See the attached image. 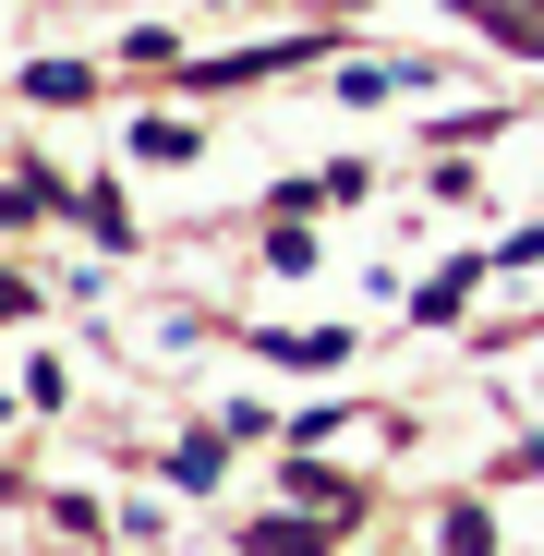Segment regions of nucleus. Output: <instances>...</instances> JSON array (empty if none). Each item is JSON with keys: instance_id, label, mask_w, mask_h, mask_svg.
Returning <instances> with one entry per match:
<instances>
[{"instance_id": "1", "label": "nucleus", "mask_w": 544, "mask_h": 556, "mask_svg": "<svg viewBox=\"0 0 544 556\" xmlns=\"http://www.w3.org/2000/svg\"><path fill=\"white\" fill-rule=\"evenodd\" d=\"M327 520H339V508H315V520H254V532H242V556H315V544H327Z\"/></svg>"}, {"instance_id": "2", "label": "nucleus", "mask_w": 544, "mask_h": 556, "mask_svg": "<svg viewBox=\"0 0 544 556\" xmlns=\"http://www.w3.org/2000/svg\"><path fill=\"white\" fill-rule=\"evenodd\" d=\"M157 472H169V484H181V496H206V484H218V472H230V459H218V435H181V447H169V459H157Z\"/></svg>"}, {"instance_id": "3", "label": "nucleus", "mask_w": 544, "mask_h": 556, "mask_svg": "<svg viewBox=\"0 0 544 556\" xmlns=\"http://www.w3.org/2000/svg\"><path fill=\"white\" fill-rule=\"evenodd\" d=\"M134 157L146 169H194V122H134Z\"/></svg>"}, {"instance_id": "4", "label": "nucleus", "mask_w": 544, "mask_h": 556, "mask_svg": "<svg viewBox=\"0 0 544 556\" xmlns=\"http://www.w3.org/2000/svg\"><path fill=\"white\" fill-rule=\"evenodd\" d=\"M85 85H98V73H85V61H37V73H25V98H37V110H73Z\"/></svg>"}, {"instance_id": "5", "label": "nucleus", "mask_w": 544, "mask_h": 556, "mask_svg": "<svg viewBox=\"0 0 544 556\" xmlns=\"http://www.w3.org/2000/svg\"><path fill=\"white\" fill-rule=\"evenodd\" d=\"M435 544H447V556H496V520H484V508H447Z\"/></svg>"}, {"instance_id": "6", "label": "nucleus", "mask_w": 544, "mask_h": 556, "mask_svg": "<svg viewBox=\"0 0 544 556\" xmlns=\"http://www.w3.org/2000/svg\"><path fill=\"white\" fill-rule=\"evenodd\" d=\"M339 351H351L339 327H303V339H266V363H303V376H315V363H339Z\"/></svg>"}, {"instance_id": "7", "label": "nucleus", "mask_w": 544, "mask_h": 556, "mask_svg": "<svg viewBox=\"0 0 544 556\" xmlns=\"http://www.w3.org/2000/svg\"><path fill=\"white\" fill-rule=\"evenodd\" d=\"M266 266H279V278H303V266H315V242H303V218H279V230H266Z\"/></svg>"}, {"instance_id": "8", "label": "nucleus", "mask_w": 544, "mask_h": 556, "mask_svg": "<svg viewBox=\"0 0 544 556\" xmlns=\"http://www.w3.org/2000/svg\"><path fill=\"white\" fill-rule=\"evenodd\" d=\"M25 303H37V291H25V278H0V327H13V315H25Z\"/></svg>"}, {"instance_id": "9", "label": "nucleus", "mask_w": 544, "mask_h": 556, "mask_svg": "<svg viewBox=\"0 0 544 556\" xmlns=\"http://www.w3.org/2000/svg\"><path fill=\"white\" fill-rule=\"evenodd\" d=\"M532 472H544V459H532Z\"/></svg>"}]
</instances>
